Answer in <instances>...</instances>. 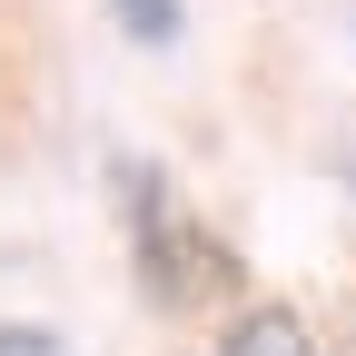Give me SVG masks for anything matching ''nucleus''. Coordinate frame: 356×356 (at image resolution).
I'll use <instances>...</instances> for the list:
<instances>
[{"instance_id":"obj_1","label":"nucleus","mask_w":356,"mask_h":356,"mask_svg":"<svg viewBox=\"0 0 356 356\" xmlns=\"http://www.w3.org/2000/svg\"><path fill=\"white\" fill-rule=\"evenodd\" d=\"M119 208H129V257H139L149 307H218V297H238V277H248L238 248L168 208L159 159H119Z\"/></svg>"},{"instance_id":"obj_2","label":"nucleus","mask_w":356,"mask_h":356,"mask_svg":"<svg viewBox=\"0 0 356 356\" xmlns=\"http://www.w3.org/2000/svg\"><path fill=\"white\" fill-rule=\"evenodd\" d=\"M218 356H317V327H307L287 297H257V307H238V317H228Z\"/></svg>"},{"instance_id":"obj_3","label":"nucleus","mask_w":356,"mask_h":356,"mask_svg":"<svg viewBox=\"0 0 356 356\" xmlns=\"http://www.w3.org/2000/svg\"><path fill=\"white\" fill-rule=\"evenodd\" d=\"M109 10H119V30L139 40V50H168V40H178V20H188L178 0H109Z\"/></svg>"},{"instance_id":"obj_4","label":"nucleus","mask_w":356,"mask_h":356,"mask_svg":"<svg viewBox=\"0 0 356 356\" xmlns=\"http://www.w3.org/2000/svg\"><path fill=\"white\" fill-rule=\"evenodd\" d=\"M0 356H70V337L40 317H0Z\"/></svg>"}]
</instances>
